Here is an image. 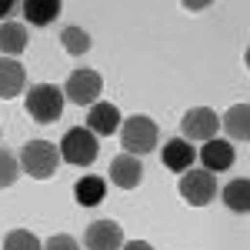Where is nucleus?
I'll use <instances>...</instances> for the list:
<instances>
[{"label":"nucleus","mask_w":250,"mask_h":250,"mask_svg":"<svg viewBox=\"0 0 250 250\" xmlns=\"http://www.w3.org/2000/svg\"><path fill=\"white\" fill-rule=\"evenodd\" d=\"M157 137H160L157 124L150 120V117H144V114L127 117V120H124V127H120V144H124V154H134V157L150 154V150L157 147Z\"/></svg>","instance_id":"nucleus-1"},{"label":"nucleus","mask_w":250,"mask_h":250,"mask_svg":"<svg viewBox=\"0 0 250 250\" xmlns=\"http://www.w3.org/2000/svg\"><path fill=\"white\" fill-rule=\"evenodd\" d=\"M20 167L30 173L34 180H47V177H54L57 167H60V150L50 140H30V144H23V150H20Z\"/></svg>","instance_id":"nucleus-2"},{"label":"nucleus","mask_w":250,"mask_h":250,"mask_svg":"<svg viewBox=\"0 0 250 250\" xmlns=\"http://www.w3.org/2000/svg\"><path fill=\"white\" fill-rule=\"evenodd\" d=\"M27 114L37 124H54L63 114V90L57 83H34L27 90Z\"/></svg>","instance_id":"nucleus-3"},{"label":"nucleus","mask_w":250,"mask_h":250,"mask_svg":"<svg viewBox=\"0 0 250 250\" xmlns=\"http://www.w3.org/2000/svg\"><path fill=\"white\" fill-rule=\"evenodd\" d=\"M57 150H60V160H67L74 167H90L97 160V154H100V144L87 127H74V130L63 134Z\"/></svg>","instance_id":"nucleus-4"},{"label":"nucleus","mask_w":250,"mask_h":250,"mask_svg":"<svg viewBox=\"0 0 250 250\" xmlns=\"http://www.w3.org/2000/svg\"><path fill=\"white\" fill-rule=\"evenodd\" d=\"M177 190H180V197L190 207H207L213 197H217V177L210 170H184Z\"/></svg>","instance_id":"nucleus-5"},{"label":"nucleus","mask_w":250,"mask_h":250,"mask_svg":"<svg viewBox=\"0 0 250 250\" xmlns=\"http://www.w3.org/2000/svg\"><path fill=\"white\" fill-rule=\"evenodd\" d=\"M60 90H63V100H74L80 107H87V104L94 107L100 90H104V80H100L97 70H74Z\"/></svg>","instance_id":"nucleus-6"},{"label":"nucleus","mask_w":250,"mask_h":250,"mask_svg":"<svg viewBox=\"0 0 250 250\" xmlns=\"http://www.w3.org/2000/svg\"><path fill=\"white\" fill-rule=\"evenodd\" d=\"M83 247L87 250H120L124 247V227L117 220H94L83 230Z\"/></svg>","instance_id":"nucleus-7"},{"label":"nucleus","mask_w":250,"mask_h":250,"mask_svg":"<svg viewBox=\"0 0 250 250\" xmlns=\"http://www.w3.org/2000/svg\"><path fill=\"white\" fill-rule=\"evenodd\" d=\"M217 127H220V120L210 107H190L180 117V130L187 134V140H213Z\"/></svg>","instance_id":"nucleus-8"},{"label":"nucleus","mask_w":250,"mask_h":250,"mask_svg":"<svg viewBox=\"0 0 250 250\" xmlns=\"http://www.w3.org/2000/svg\"><path fill=\"white\" fill-rule=\"evenodd\" d=\"M110 180H114L120 190H134L140 187V180H144V167H140V160L134 154H117L110 160Z\"/></svg>","instance_id":"nucleus-9"},{"label":"nucleus","mask_w":250,"mask_h":250,"mask_svg":"<svg viewBox=\"0 0 250 250\" xmlns=\"http://www.w3.org/2000/svg\"><path fill=\"white\" fill-rule=\"evenodd\" d=\"M87 130L94 137H110L114 130H120V110L117 104H107V100H97L87 114Z\"/></svg>","instance_id":"nucleus-10"},{"label":"nucleus","mask_w":250,"mask_h":250,"mask_svg":"<svg viewBox=\"0 0 250 250\" xmlns=\"http://www.w3.org/2000/svg\"><path fill=\"white\" fill-rule=\"evenodd\" d=\"M233 160H237V150H233V144H227V140H207L204 144V150H200V164H204V170H230Z\"/></svg>","instance_id":"nucleus-11"},{"label":"nucleus","mask_w":250,"mask_h":250,"mask_svg":"<svg viewBox=\"0 0 250 250\" xmlns=\"http://www.w3.org/2000/svg\"><path fill=\"white\" fill-rule=\"evenodd\" d=\"M160 157H164V167H167V170L184 173V170H190V167H193V160H197V150H193L187 140L173 137V140H167V144H164Z\"/></svg>","instance_id":"nucleus-12"},{"label":"nucleus","mask_w":250,"mask_h":250,"mask_svg":"<svg viewBox=\"0 0 250 250\" xmlns=\"http://www.w3.org/2000/svg\"><path fill=\"white\" fill-rule=\"evenodd\" d=\"M23 83H27L23 63H17L14 57H3V60H0V97H3V100L17 97L20 90H23Z\"/></svg>","instance_id":"nucleus-13"},{"label":"nucleus","mask_w":250,"mask_h":250,"mask_svg":"<svg viewBox=\"0 0 250 250\" xmlns=\"http://www.w3.org/2000/svg\"><path fill=\"white\" fill-rule=\"evenodd\" d=\"M20 14L27 17V23H34V27H47V23L57 20L60 3L57 0H23L20 3Z\"/></svg>","instance_id":"nucleus-14"},{"label":"nucleus","mask_w":250,"mask_h":250,"mask_svg":"<svg viewBox=\"0 0 250 250\" xmlns=\"http://www.w3.org/2000/svg\"><path fill=\"white\" fill-rule=\"evenodd\" d=\"M104 193H107V184L97 173H87V177H80L77 184H74V197H77L80 207H97L104 200Z\"/></svg>","instance_id":"nucleus-15"},{"label":"nucleus","mask_w":250,"mask_h":250,"mask_svg":"<svg viewBox=\"0 0 250 250\" xmlns=\"http://www.w3.org/2000/svg\"><path fill=\"white\" fill-rule=\"evenodd\" d=\"M27 27L23 23H3L0 27V54H7V57H17L27 50Z\"/></svg>","instance_id":"nucleus-16"},{"label":"nucleus","mask_w":250,"mask_h":250,"mask_svg":"<svg viewBox=\"0 0 250 250\" xmlns=\"http://www.w3.org/2000/svg\"><path fill=\"white\" fill-rule=\"evenodd\" d=\"M220 193H224V204H227L230 210H237V213L250 210V180L247 177H233Z\"/></svg>","instance_id":"nucleus-17"},{"label":"nucleus","mask_w":250,"mask_h":250,"mask_svg":"<svg viewBox=\"0 0 250 250\" xmlns=\"http://www.w3.org/2000/svg\"><path fill=\"white\" fill-rule=\"evenodd\" d=\"M250 107L247 104H233L230 110H227V117H224V127H227V134L233 137V140H237V137H240V140H247L250 137Z\"/></svg>","instance_id":"nucleus-18"},{"label":"nucleus","mask_w":250,"mask_h":250,"mask_svg":"<svg viewBox=\"0 0 250 250\" xmlns=\"http://www.w3.org/2000/svg\"><path fill=\"white\" fill-rule=\"evenodd\" d=\"M60 43H63V50L74 54V57H80V54L90 50V37H87V30H80V27H67V30L60 34Z\"/></svg>","instance_id":"nucleus-19"},{"label":"nucleus","mask_w":250,"mask_h":250,"mask_svg":"<svg viewBox=\"0 0 250 250\" xmlns=\"http://www.w3.org/2000/svg\"><path fill=\"white\" fill-rule=\"evenodd\" d=\"M3 250H43V244L30 230H10L3 237Z\"/></svg>","instance_id":"nucleus-20"},{"label":"nucleus","mask_w":250,"mask_h":250,"mask_svg":"<svg viewBox=\"0 0 250 250\" xmlns=\"http://www.w3.org/2000/svg\"><path fill=\"white\" fill-rule=\"evenodd\" d=\"M20 177V164L17 157L10 154L7 147H0V187H14Z\"/></svg>","instance_id":"nucleus-21"},{"label":"nucleus","mask_w":250,"mask_h":250,"mask_svg":"<svg viewBox=\"0 0 250 250\" xmlns=\"http://www.w3.org/2000/svg\"><path fill=\"white\" fill-rule=\"evenodd\" d=\"M43 250H80L77 240L70 237V233H54L47 244H43Z\"/></svg>","instance_id":"nucleus-22"},{"label":"nucleus","mask_w":250,"mask_h":250,"mask_svg":"<svg viewBox=\"0 0 250 250\" xmlns=\"http://www.w3.org/2000/svg\"><path fill=\"white\" fill-rule=\"evenodd\" d=\"M120 250H154V247H150L147 240H130V244H124Z\"/></svg>","instance_id":"nucleus-23"},{"label":"nucleus","mask_w":250,"mask_h":250,"mask_svg":"<svg viewBox=\"0 0 250 250\" xmlns=\"http://www.w3.org/2000/svg\"><path fill=\"white\" fill-rule=\"evenodd\" d=\"M7 14H14V3H10V0L0 3V17H7Z\"/></svg>","instance_id":"nucleus-24"}]
</instances>
